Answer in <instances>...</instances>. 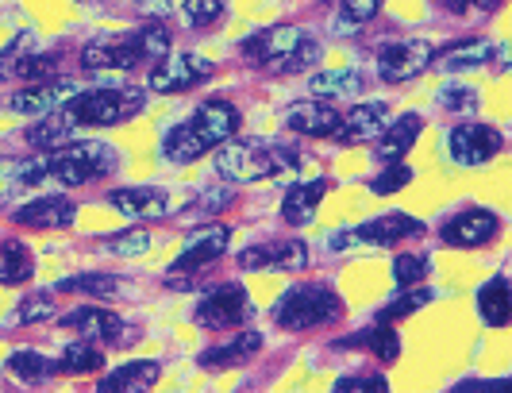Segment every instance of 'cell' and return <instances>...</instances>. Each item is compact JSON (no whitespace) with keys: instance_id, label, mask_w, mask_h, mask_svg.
I'll use <instances>...</instances> for the list:
<instances>
[{"instance_id":"cell-1","label":"cell","mask_w":512,"mask_h":393,"mask_svg":"<svg viewBox=\"0 0 512 393\" xmlns=\"http://www.w3.org/2000/svg\"><path fill=\"white\" fill-rule=\"evenodd\" d=\"M239 124H243V116H239V108L231 105V101H205L185 124H178L166 135L162 158L174 162V166H189V162L205 158V151L228 143L231 135L239 131Z\"/></svg>"},{"instance_id":"cell-2","label":"cell","mask_w":512,"mask_h":393,"mask_svg":"<svg viewBox=\"0 0 512 393\" xmlns=\"http://www.w3.org/2000/svg\"><path fill=\"white\" fill-rule=\"evenodd\" d=\"M301 151L293 143H262V139H235L220 143L216 151V174L224 182H266L293 170Z\"/></svg>"},{"instance_id":"cell-3","label":"cell","mask_w":512,"mask_h":393,"mask_svg":"<svg viewBox=\"0 0 512 393\" xmlns=\"http://www.w3.org/2000/svg\"><path fill=\"white\" fill-rule=\"evenodd\" d=\"M274 320L285 332H308V328H320V324H339L343 320V297L332 286H293L282 293Z\"/></svg>"},{"instance_id":"cell-4","label":"cell","mask_w":512,"mask_h":393,"mask_svg":"<svg viewBox=\"0 0 512 393\" xmlns=\"http://www.w3.org/2000/svg\"><path fill=\"white\" fill-rule=\"evenodd\" d=\"M66 112H70L74 128H116V124H128L135 112H143V89H135V85L89 89V93L77 89Z\"/></svg>"},{"instance_id":"cell-5","label":"cell","mask_w":512,"mask_h":393,"mask_svg":"<svg viewBox=\"0 0 512 393\" xmlns=\"http://www.w3.org/2000/svg\"><path fill=\"white\" fill-rule=\"evenodd\" d=\"M116 151L104 143H62L47 155V174L62 185H89L116 170Z\"/></svg>"},{"instance_id":"cell-6","label":"cell","mask_w":512,"mask_h":393,"mask_svg":"<svg viewBox=\"0 0 512 393\" xmlns=\"http://www.w3.org/2000/svg\"><path fill=\"white\" fill-rule=\"evenodd\" d=\"M212 62L201 58V54H189V51H166L158 58V66L151 70V93H162V97H170V93H185V89H193V85H201L205 78H212Z\"/></svg>"},{"instance_id":"cell-7","label":"cell","mask_w":512,"mask_h":393,"mask_svg":"<svg viewBox=\"0 0 512 393\" xmlns=\"http://www.w3.org/2000/svg\"><path fill=\"white\" fill-rule=\"evenodd\" d=\"M424 236V220H416L409 212H385L374 216L359 228H343L332 239V247H347V243H370V247H389V243H401V239Z\"/></svg>"},{"instance_id":"cell-8","label":"cell","mask_w":512,"mask_h":393,"mask_svg":"<svg viewBox=\"0 0 512 393\" xmlns=\"http://www.w3.org/2000/svg\"><path fill=\"white\" fill-rule=\"evenodd\" d=\"M247 316H251V297H247V289L235 286V282L205 293V297L197 301V309H193V320H197L201 328H208V332L239 328Z\"/></svg>"},{"instance_id":"cell-9","label":"cell","mask_w":512,"mask_h":393,"mask_svg":"<svg viewBox=\"0 0 512 393\" xmlns=\"http://www.w3.org/2000/svg\"><path fill=\"white\" fill-rule=\"evenodd\" d=\"M231 243V228L228 224H208V228H197L193 236H189V243H185V251L178 255V262H174V270H170V286H181V278L185 274H197V270H205V266H212V262L220 259L224 251H228Z\"/></svg>"},{"instance_id":"cell-10","label":"cell","mask_w":512,"mask_h":393,"mask_svg":"<svg viewBox=\"0 0 512 393\" xmlns=\"http://www.w3.org/2000/svg\"><path fill=\"white\" fill-rule=\"evenodd\" d=\"M501 147H505L501 131L489 128V124H459L447 135V155L459 166H486L501 155Z\"/></svg>"},{"instance_id":"cell-11","label":"cell","mask_w":512,"mask_h":393,"mask_svg":"<svg viewBox=\"0 0 512 393\" xmlns=\"http://www.w3.org/2000/svg\"><path fill=\"white\" fill-rule=\"evenodd\" d=\"M62 328H74L81 332V340L89 343H112V347H128L139 332H124L128 324L108 309H97V305H85V309H74V313L62 316Z\"/></svg>"},{"instance_id":"cell-12","label":"cell","mask_w":512,"mask_h":393,"mask_svg":"<svg viewBox=\"0 0 512 393\" xmlns=\"http://www.w3.org/2000/svg\"><path fill=\"white\" fill-rule=\"evenodd\" d=\"M301 39H305V31H301V27H293V24L262 27V31H255V35L243 43V58L274 74V70H278V62H282L285 54L293 51Z\"/></svg>"},{"instance_id":"cell-13","label":"cell","mask_w":512,"mask_h":393,"mask_svg":"<svg viewBox=\"0 0 512 393\" xmlns=\"http://www.w3.org/2000/svg\"><path fill=\"white\" fill-rule=\"evenodd\" d=\"M432 66V47L424 39H405V43H385L378 51V78L382 81H409L420 70Z\"/></svg>"},{"instance_id":"cell-14","label":"cell","mask_w":512,"mask_h":393,"mask_svg":"<svg viewBox=\"0 0 512 393\" xmlns=\"http://www.w3.org/2000/svg\"><path fill=\"white\" fill-rule=\"evenodd\" d=\"M243 270H305L308 247L305 239H274V243H255L239 251Z\"/></svg>"},{"instance_id":"cell-15","label":"cell","mask_w":512,"mask_h":393,"mask_svg":"<svg viewBox=\"0 0 512 393\" xmlns=\"http://www.w3.org/2000/svg\"><path fill=\"white\" fill-rule=\"evenodd\" d=\"M497 232H501L497 212L466 209V212H459L455 220H447V224H443L439 239H443L447 247H462V251H466V247H486V243H493Z\"/></svg>"},{"instance_id":"cell-16","label":"cell","mask_w":512,"mask_h":393,"mask_svg":"<svg viewBox=\"0 0 512 393\" xmlns=\"http://www.w3.org/2000/svg\"><path fill=\"white\" fill-rule=\"evenodd\" d=\"M147 54L139 47V35H116V39H97L81 51V66L85 70H135Z\"/></svg>"},{"instance_id":"cell-17","label":"cell","mask_w":512,"mask_h":393,"mask_svg":"<svg viewBox=\"0 0 512 393\" xmlns=\"http://www.w3.org/2000/svg\"><path fill=\"white\" fill-rule=\"evenodd\" d=\"M74 93H77V85L66 78L31 81L27 89H20V93L8 97V108H12V112H24V116H47V112H54V108L70 105Z\"/></svg>"},{"instance_id":"cell-18","label":"cell","mask_w":512,"mask_h":393,"mask_svg":"<svg viewBox=\"0 0 512 393\" xmlns=\"http://www.w3.org/2000/svg\"><path fill=\"white\" fill-rule=\"evenodd\" d=\"M108 205L116 212H124L131 220H166L174 205H170V197L162 193V189H154V185H128V189H112L108 193Z\"/></svg>"},{"instance_id":"cell-19","label":"cell","mask_w":512,"mask_h":393,"mask_svg":"<svg viewBox=\"0 0 512 393\" xmlns=\"http://www.w3.org/2000/svg\"><path fill=\"white\" fill-rule=\"evenodd\" d=\"M77 216V205L70 197H39V201H27L12 212V220L20 228H35V232H51V228H70Z\"/></svg>"},{"instance_id":"cell-20","label":"cell","mask_w":512,"mask_h":393,"mask_svg":"<svg viewBox=\"0 0 512 393\" xmlns=\"http://www.w3.org/2000/svg\"><path fill=\"white\" fill-rule=\"evenodd\" d=\"M339 108L332 101H320V97H312V101H301V105L289 108V116H285V128L297 131V135H308V139H328L335 135L339 128Z\"/></svg>"},{"instance_id":"cell-21","label":"cell","mask_w":512,"mask_h":393,"mask_svg":"<svg viewBox=\"0 0 512 393\" xmlns=\"http://www.w3.org/2000/svg\"><path fill=\"white\" fill-rule=\"evenodd\" d=\"M389 124V108L382 101H370V105H355L351 112L339 116V128H335V139L339 143H370L378 139Z\"/></svg>"},{"instance_id":"cell-22","label":"cell","mask_w":512,"mask_h":393,"mask_svg":"<svg viewBox=\"0 0 512 393\" xmlns=\"http://www.w3.org/2000/svg\"><path fill=\"white\" fill-rule=\"evenodd\" d=\"M420 131H424V116H416V112L389 120L382 135L374 139V158L378 162H401L412 151V143L420 139Z\"/></svg>"},{"instance_id":"cell-23","label":"cell","mask_w":512,"mask_h":393,"mask_svg":"<svg viewBox=\"0 0 512 393\" xmlns=\"http://www.w3.org/2000/svg\"><path fill=\"white\" fill-rule=\"evenodd\" d=\"M332 189L328 178H316V182H297L289 193H285L282 201V220L289 228H305L316 220V209H320V201H324V193Z\"/></svg>"},{"instance_id":"cell-24","label":"cell","mask_w":512,"mask_h":393,"mask_svg":"<svg viewBox=\"0 0 512 393\" xmlns=\"http://www.w3.org/2000/svg\"><path fill=\"white\" fill-rule=\"evenodd\" d=\"M158 374H162L158 363L139 359V363H124V367H116L112 374H104L101 382H97V390L101 393H143V390H154Z\"/></svg>"},{"instance_id":"cell-25","label":"cell","mask_w":512,"mask_h":393,"mask_svg":"<svg viewBox=\"0 0 512 393\" xmlns=\"http://www.w3.org/2000/svg\"><path fill=\"white\" fill-rule=\"evenodd\" d=\"M362 74H355V70H324V74H312V81H308V93L312 97H320V101H355L362 93Z\"/></svg>"},{"instance_id":"cell-26","label":"cell","mask_w":512,"mask_h":393,"mask_svg":"<svg viewBox=\"0 0 512 393\" xmlns=\"http://www.w3.org/2000/svg\"><path fill=\"white\" fill-rule=\"evenodd\" d=\"M262 351V332H239L231 343H224V347H212V351H205L201 355V367L205 370H231L239 367V363H247L251 355H258Z\"/></svg>"},{"instance_id":"cell-27","label":"cell","mask_w":512,"mask_h":393,"mask_svg":"<svg viewBox=\"0 0 512 393\" xmlns=\"http://www.w3.org/2000/svg\"><path fill=\"white\" fill-rule=\"evenodd\" d=\"M478 316L486 320V328H505L512 316V293H509V278L497 274L489 278L486 286L478 289Z\"/></svg>"},{"instance_id":"cell-28","label":"cell","mask_w":512,"mask_h":393,"mask_svg":"<svg viewBox=\"0 0 512 393\" xmlns=\"http://www.w3.org/2000/svg\"><path fill=\"white\" fill-rule=\"evenodd\" d=\"M493 47H489L486 39H462V43H451L443 54H432V62H436L439 70H447V74H459V70H478V66H486Z\"/></svg>"},{"instance_id":"cell-29","label":"cell","mask_w":512,"mask_h":393,"mask_svg":"<svg viewBox=\"0 0 512 393\" xmlns=\"http://www.w3.org/2000/svg\"><path fill=\"white\" fill-rule=\"evenodd\" d=\"M47 158H0V197H12L16 189L43 182Z\"/></svg>"},{"instance_id":"cell-30","label":"cell","mask_w":512,"mask_h":393,"mask_svg":"<svg viewBox=\"0 0 512 393\" xmlns=\"http://www.w3.org/2000/svg\"><path fill=\"white\" fill-rule=\"evenodd\" d=\"M70 135H74L70 112H66V108H54V112H47L39 124L27 128V143H31L35 151H54V147L70 143Z\"/></svg>"},{"instance_id":"cell-31","label":"cell","mask_w":512,"mask_h":393,"mask_svg":"<svg viewBox=\"0 0 512 393\" xmlns=\"http://www.w3.org/2000/svg\"><path fill=\"white\" fill-rule=\"evenodd\" d=\"M35 274V255L20 239H4L0 243V286H24Z\"/></svg>"},{"instance_id":"cell-32","label":"cell","mask_w":512,"mask_h":393,"mask_svg":"<svg viewBox=\"0 0 512 393\" xmlns=\"http://www.w3.org/2000/svg\"><path fill=\"white\" fill-rule=\"evenodd\" d=\"M343 347H370L382 363H397V355H401V336L393 332V324H382V320H378L370 332L343 340Z\"/></svg>"},{"instance_id":"cell-33","label":"cell","mask_w":512,"mask_h":393,"mask_svg":"<svg viewBox=\"0 0 512 393\" xmlns=\"http://www.w3.org/2000/svg\"><path fill=\"white\" fill-rule=\"evenodd\" d=\"M4 374L16 378V382H24V386H35V382H43V378L51 374V363H47L39 351L20 347V351H12V355L4 359Z\"/></svg>"},{"instance_id":"cell-34","label":"cell","mask_w":512,"mask_h":393,"mask_svg":"<svg viewBox=\"0 0 512 393\" xmlns=\"http://www.w3.org/2000/svg\"><path fill=\"white\" fill-rule=\"evenodd\" d=\"M101 367H104V355L89 340L70 343V347L62 351V359H58V370H62V374H93V370H101Z\"/></svg>"},{"instance_id":"cell-35","label":"cell","mask_w":512,"mask_h":393,"mask_svg":"<svg viewBox=\"0 0 512 393\" xmlns=\"http://www.w3.org/2000/svg\"><path fill=\"white\" fill-rule=\"evenodd\" d=\"M120 289V278L112 274H85V278H66L58 282L54 293H89V297H112Z\"/></svg>"},{"instance_id":"cell-36","label":"cell","mask_w":512,"mask_h":393,"mask_svg":"<svg viewBox=\"0 0 512 393\" xmlns=\"http://www.w3.org/2000/svg\"><path fill=\"white\" fill-rule=\"evenodd\" d=\"M316 62H320V43H316L312 35H305V39H301V43H297V47L278 62V70H274V74H305V70H312Z\"/></svg>"},{"instance_id":"cell-37","label":"cell","mask_w":512,"mask_h":393,"mask_svg":"<svg viewBox=\"0 0 512 393\" xmlns=\"http://www.w3.org/2000/svg\"><path fill=\"white\" fill-rule=\"evenodd\" d=\"M101 251L135 259V255H147V251H151V236H147V232H116V236L101 239Z\"/></svg>"},{"instance_id":"cell-38","label":"cell","mask_w":512,"mask_h":393,"mask_svg":"<svg viewBox=\"0 0 512 393\" xmlns=\"http://www.w3.org/2000/svg\"><path fill=\"white\" fill-rule=\"evenodd\" d=\"M39 51V39H35V31H24L20 39H12L4 51H0V78H12V70L24 62L27 54Z\"/></svg>"},{"instance_id":"cell-39","label":"cell","mask_w":512,"mask_h":393,"mask_svg":"<svg viewBox=\"0 0 512 393\" xmlns=\"http://www.w3.org/2000/svg\"><path fill=\"white\" fill-rule=\"evenodd\" d=\"M428 259L424 255H401V259L393 262V282L401 289H409V286H420L424 278H428Z\"/></svg>"},{"instance_id":"cell-40","label":"cell","mask_w":512,"mask_h":393,"mask_svg":"<svg viewBox=\"0 0 512 393\" xmlns=\"http://www.w3.org/2000/svg\"><path fill=\"white\" fill-rule=\"evenodd\" d=\"M439 105L451 108V112H459V116H470L474 108H478V89H470V85H443L439 89Z\"/></svg>"},{"instance_id":"cell-41","label":"cell","mask_w":512,"mask_h":393,"mask_svg":"<svg viewBox=\"0 0 512 393\" xmlns=\"http://www.w3.org/2000/svg\"><path fill=\"white\" fill-rule=\"evenodd\" d=\"M412 182V170L405 162H385V170L370 182V189L378 193V197H389V193H397V189H405Z\"/></svg>"},{"instance_id":"cell-42","label":"cell","mask_w":512,"mask_h":393,"mask_svg":"<svg viewBox=\"0 0 512 393\" xmlns=\"http://www.w3.org/2000/svg\"><path fill=\"white\" fill-rule=\"evenodd\" d=\"M432 301V293L428 289H420V293H401L397 301H389L382 313H378V320L382 324H393V320H401V316H409V313H416L420 305H428Z\"/></svg>"},{"instance_id":"cell-43","label":"cell","mask_w":512,"mask_h":393,"mask_svg":"<svg viewBox=\"0 0 512 393\" xmlns=\"http://www.w3.org/2000/svg\"><path fill=\"white\" fill-rule=\"evenodd\" d=\"M389 382L382 374H343L332 386V393H385Z\"/></svg>"},{"instance_id":"cell-44","label":"cell","mask_w":512,"mask_h":393,"mask_svg":"<svg viewBox=\"0 0 512 393\" xmlns=\"http://www.w3.org/2000/svg\"><path fill=\"white\" fill-rule=\"evenodd\" d=\"M135 35H139V47H143L147 58H162V54L170 51V35H166L162 20H147L143 31H135Z\"/></svg>"},{"instance_id":"cell-45","label":"cell","mask_w":512,"mask_h":393,"mask_svg":"<svg viewBox=\"0 0 512 393\" xmlns=\"http://www.w3.org/2000/svg\"><path fill=\"white\" fill-rule=\"evenodd\" d=\"M181 12H185V20L193 27L216 24V20L224 16V0H185Z\"/></svg>"},{"instance_id":"cell-46","label":"cell","mask_w":512,"mask_h":393,"mask_svg":"<svg viewBox=\"0 0 512 393\" xmlns=\"http://www.w3.org/2000/svg\"><path fill=\"white\" fill-rule=\"evenodd\" d=\"M382 0H339V16L347 20V27H362L378 16Z\"/></svg>"},{"instance_id":"cell-47","label":"cell","mask_w":512,"mask_h":393,"mask_svg":"<svg viewBox=\"0 0 512 393\" xmlns=\"http://www.w3.org/2000/svg\"><path fill=\"white\" fill-rule=\"evenodd\" d=\"M54 316V297L51 293H35L20 305V324H39V320H51Z\"/></svg>"},{"instance_id":"cell-48","label":"cell","mask_w":512,"mask_h":393,"mask_svg":"<svg viewBox=\"0 0 512 393\" xmlns=\"http://www.w3.org/2000/svg\"><path fill=\"white\" fill-rule=\"evenodd\" d=\"M135 8L143 12V20H170L174 16V0H135Z\"/></svg>"},{"instance_id":"cell-49","label":"cell","mask_w":512,"mask_h":393,"mask_svg":"<svg viewBox=\"0 0 512 393\" xmlns=\"http://www.w3.org/2000/svg\"><path fill=\"white\" fill-rule=\"evenodd\" d=\"M231 201H235V193H231L228 185H220V189H208L197 205H201L205 212H220V209H228Z\"/></svg>"},{"instance_id":"cell-50","label":"cell","mask_w":512,"mask_h":393,"mask_svg":"<svg viewBox=\"0 0 512 393\" xmlns=\"http://www.w3.org/2000/svg\"><path fill=\"white\" fill-rule=\"evenodd\" d=\"M505 386H509L505 378H501V382H459V386H455V393H474V390L493 393V390H505Z\"/></svg>"},{"instance_id":"cell-51","label":"cell","mask_w":512,"mask_h":393,"mask_svg":"<svg viewBox=\"0 0 512 393\" xmlns=\"http://www.w3.org/2000/svg\"><path fill=\"white\" fill-rule=\"evenodd\" d=\"M443 4H447L451 12H466V8H470V0H443Z\"/></svg>"},{"instance_id":"cell-52","label":"cell","mask_w":512,"mask_h":393,"mask_svg":"<svg viewBox=\"0 0 512 393\" xmlns=\"http://www.w3.org/2000/svg\"><path fill=\"white\" fill-rule=\"evenodd\" d=\"M470 4H474V8H486V12H489V8H497L501 0H470Z\"/></svg>"}]
</instances>
